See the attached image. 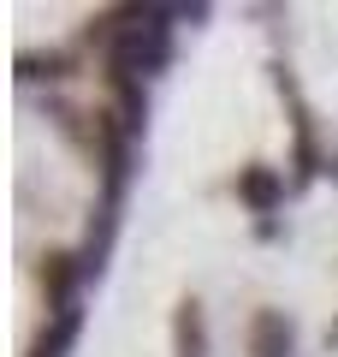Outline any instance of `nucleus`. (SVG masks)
Listing matches in <instances>:
<instances>
[{
    "label": "nucleus",
    "instance_id": "7",
    "mask_svg": "<svg viewBox=\"0 0 338 357\" xmlns=\"http://www.w3.org/2000/svg\"><path fill=\"white\" fill-rule=\"evenodd\" d=\"M77 333H83V310H65V316H48L36 333V345H30L24 357H72Z\"/></svg>",
    "mask_w": 338,
    "mask_h": 357
},
{
    "label": "nucleus",
    "instance_id": "8",
    "mask_svg": "<svg viewBox=\"0 0 338 357\" xmlns=\"http://www.w3.org/2000/svg\"><path fill=\"white\" fill-rule=\"evenodd\" d=\"M77 54L65 48H24L18 54V84H42V77H72Z\"/></svg>",
    "mask_w": 338,
    "mask_h": 357
},
{
    "label": "nucleus",
    "instance_id": "9",
    "mask_svg": "<svg viewBox=\"0 0 338 357\" xmlns=\"http://www.w3.org/2000/svg\"><path fill=\"white\" fill-rule=\"evenodd\" d=\"M326 345H338V321H332V333H326Z\"/></svg>",
    "mask_w": 338,
    "mask_h": 357
},
{
    "label": "nucleus",
    "instance_id": "5",
    "mask_svg": "<svg viewBox=\"0 0 338 357\" xmlns=\"http://www.w3.org/2000/svg\"><path fill=\"white\" fill-rule=\"evenodd\" d=\"M238 203L250 208V215H279V203H285V178H279L273 167H261V161L238 167Z\"/></svg>",
    "mask_w": 338,
    "mask_h": 357
},
{
    "label": "nucleus",
    "instance_id": "2",
    "mask_svg": "<svg viewBox=\"0 0 338 357\" xmlns=\"http://www.w3.org/2000/svg\"><path fill=\"white\" fill-rule=\"evenodd\" d=\"M83 256L72 250H42L36 256V286H42V304H48V316H65V310H77V286H83Z\"/></svg>",
    "mask_w": 338,
    "mask_h": 357
},
{
    "label": "nucleus",
    "instance_id": "6",
    "mask_svg": "<svg viewBox=\"0 0 338 357\" xmlns=\"http://www.w3.org/2000/svg\"><path fill=\"white\" fill-rule=\"evenodd\" d=\"M172 357H208V316L196 298L172 304Z\"/></svg>",
    "mask_w": 338,
    "mask_h": 357
},
{
    "label": "nucleus",
    "instance_id": "4",
    "mask_svg": "<svg viewBox=\"0 0 338 357\" xmlns=\"http://www.w3.org/2000/svg\"><path fill=\"white\" fill-rule=\"evenodd\" d=\"M279 72V96L291 102V131H297V178H314L321 173V149H314V126H309V102L297 96V84H291L285 66H273Z\"/></svg>",
    "mask_w": 338,
    "mask_h": 357
},
{
    "label": "nucleus",
    "instance_id": "1",
    "mask_svg": "<svg viewBox=\"0 0 338 357\" xmlns=\"http://www.w3.org/2000/svg\"><path fill=\"white\" fill-rule=\"evenodd\" d=\"M107 77H161L172 66V6H119V24L107 42Z\"/></svg>",
    "mask_w": 338,
    "mask_h": 357
},
{
    "label": "nucleus",
    "instance_id": "3",
    "mask_svg": "<svg viewBox=\"0 0 338 357\" xmlns=\"http://www.w3.org/2000/svg\"><path fill=\"white\" fill-rule=\"evenodd\" d=\"M250 357H297V321L285 310H255L250 316Z\"/></svg>",
    "mask_w": 338,
    "mask_h": 357
}]
</instances>
